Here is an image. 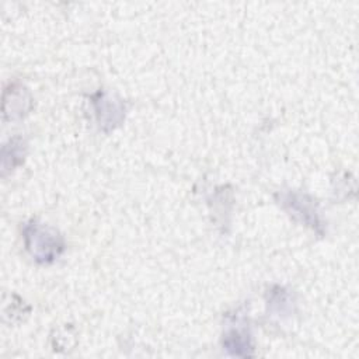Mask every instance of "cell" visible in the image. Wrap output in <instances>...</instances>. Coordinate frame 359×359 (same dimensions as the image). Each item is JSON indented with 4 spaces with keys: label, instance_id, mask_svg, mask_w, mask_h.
I'll return each mask as SVG.
<instances>
[{
    "label": "cell",
    "instance_id": "3",
    "mask_svg": "<svg viewBox=\"0 0 359 359\" xmlns=\"http://www.w3.org/2000/svg\"><path fill=\"white\" fill-rule=\"evenodd\" d=\"M223 349L233 356H252L254 355V344L251 338V332L245 324L243 314L227 316V327L223 334Z\"/></svg>",
    "mask_w": 359,
    "mask_h": 359
},
{
    "label": "cell",
    "instance_id": "1",
    "mask_svg": "<svg viewBox=\"0 0 359 359\" xmlns=\"http://www.w3.org/2000/svg\"><path fill=\"white\" fill-rule=\"evenodd\" d=\"M22 238L25 250L38 264H52L65 251L62 234L36 219H31L24 224Z\"/></svg>",
    "mask_w": 359,
    "mask_h": 359
},
{
    "label": "cell",
    "instance_id": "5",
    "mask_svg": "<svg viewBox=\"0 0 359 359\" xmlns=\"http://www.w3.org/2000/svg\"><path fill=\"white\" fill-rule=\"evenodd\" d=\"M32 108V98L28 90L18 84L11 83L3 93V116L6 121L22 118Z\"/></svg>",
    "mask_w": 359,
    "mask_h": 359
},
{
    "label": "cell",
    "instance_id": "2",
    "mask_svg": "<svg viewBox=\"0 0 359 359\" xmlns=\"http://www.w3.org/2000/svg\"><path fill=\"white\" fill-rule=\"evenodd\" d=\"M279 203L297 220L304 223L306 226L311 227L318 234H323V222L320 219L318 210L314 205V201L297 191H282L276 194Z\"/></svg>",
    "mask_w": 359,
    "mask_h": 359
},
{
    "label": "cell",
    "instance_id": "6",
    "mask_svg": "<svg viewBox=\"0 0 359 359\" xmlns=\"http://www.w3.org/2000/svg\"><path fill=\"white\" fill-rule=\"evenodd\" d=\"M25 153L27 146L22 137L15 136L10 139L1 149V175L4 177L7 172L18 167L24 161Z\"/></svg>",
    "mask_w": 359,
    "mask_h": 359
},
{
    "label": "cell",
    "instance_id": "4",
    "mask_svg": "<svg viewBox=\"0 0 359 359\" xmlns=\"http://www.w3.org/2000/svg\"><path fill=\"white\" fill-rule=\"evenodd\" d=\"M91 102L97 115L98 125L102 130H112L123 121L126 107L122 100L111 97L105 91H98L91 97Z\"/></svg>",
    "mask_w": 359,
    "mask_h": 359
}]
</instances>
